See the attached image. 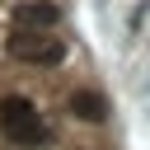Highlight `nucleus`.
<instances>
[{
	"label": "nucleus",
	"mask_w": 150,
	"mask_h": 150,
	"mask_svg": "<svg viewBox=\"0 0 150 150\" xmlns=\"http://www.w3.org/2000/svg\"><path fill=\"white\" fill-rule=\"evenodd\" d=\"M0 136H9L14 145H38V141H47L42 112H38L23 94H5V98H0Z\"/></svg>",
	"instance_id": "f257e3e1"
},
{
	"label": "nucleus",
	"mask_w": 150,
	"mask_h": 150,
	"mask_svg": "<svg viewBox=\"0 0 150 150\" xmlns=\"http://www.w3.org/2000/svg\"><path fill=\"white\" fill-rule=\"evenodd\" d=\"M9 56L33 61V66H56V61L66 56V42H61V38H47V33H23V28H14Z\"/></svg>",
	"instance_id": "f03ea898"
},
{
	"label": "nucleus",
	"mask_w": 150,
	"mask_h": 150,
	"mask_svg": "<svg viewBox=\"0 0 150 150\" xmlns=\"http://www.w3.org/2000/svg\"><path fill=\"white\" fill-rule=\"evenodd\" d=\"M61 19V9L52 5V0H23L19 9H14V23L23 28V33H38V28H52Z\"/></svg>",
	"instance_id": "7ed1b4c3"
},
{
	"label": "nucleus",
	"mask_w": 150,
	"mask_h": 150,
	"mask_svg": "<svg viewBox=\"0 0 150 150\" xmlns=\"http://www.w3.org/2000/svg\"><path fill=\"white\" fill-rule=\"evenodd\" d=\"M70 112H75L80 122H103V117H108V103H103L98 94L80 89V94H70Z\"/></svg>",
	"instance_id": "20e7f679"
}]
</instances>
